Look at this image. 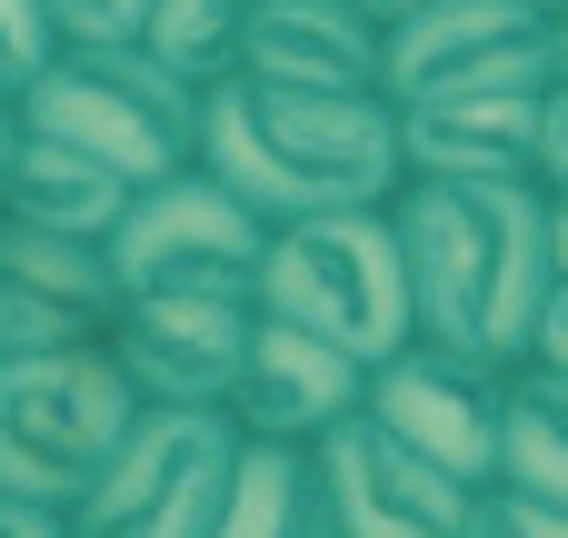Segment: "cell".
I'll list each match as a JSON object with an SVG mask.
<instances>
[{"instance_id": "484cf974", "label": "cell", "mask_w": 568, "mask_h": 538, "mask_svg": "<svg viewBox=\"0 0 568 538\" xmlns=\"http://www.w3.org/2000/svg\"><path fill=\"white\" fill-rule=\"evenodd\" d=\"M549 250H559V280H568V190H549Z\"/></svg>"}, {"instance_id": "ba28073f", "label": "cell", "mask_w": 568, "mask_h": 538, "mask_svg": "<svg viewBox=\"0 0 568 538\" xmlns=\"http://www.w3.org/2000/svg\"><path fill=\"white\" fill-rule=\"evenodd\" d=\"M509 379H519V369H499V359H469V349L409 339L399 359L369 369V419H379L389 439H409L429 469H449L459 489H499Z\"/></svg>"}, {"instance_id": "f1b7e54d", "label": "cell", "mask_w": 568, "mask_h": 538, "mask_svg": "<svg viewBox=\"0 0 568 538\" xmlns=\"http://www.w3.org/2000/svg\"><path fill=\"white\" fill-rule=\"evenodd\" d=\"M529 10H549V20H568V0H529Z\"/></svg>"}, {"instance_id": "277c9868", "label": "cell", "mask_w": 568, "mask_h": 538, "mask_svg": "<svg viewBox=\"0 0 568 538\" xmlns=\"http://www.w3.org/2000/svg\"><path fill=\"white\" fill-rule=\"evenodd\" d=\"M20 130H50L150 190L200 160V90L160 70L140 40H60L50 70L20 90Z\"/></svg>"}, {"instance_id": "e0dca14e", "label": "cell", "mask_w": 568, "mask_h": 538, "mask_svg": "<svg viewBox=\"0 0 568 538\" xmlns=\"http://www.w3.org/2000/svg\"><path fill=\"white\" fill-rule=\"evenodd\" d=\"M210 538H339L329 489H320V459L310 449H280V439H250L240 449V479H230V509H220Z\"/></svg>"}, {"instance_id": "30bf717a", "label": "cell", "mask_w": 568, "mask_h": 538, "mask_svg": "<svg viewBox=\"0 0 568 538\" xmlns=\"http://www.w3.org/2000/svg\"><path fill=\"white\" fill-rule=\"evenodd\" d=\"M260 300H220V290H130L110 359L140 389V409H230L240 359H250Z\"/></svg>"}, {"instance_id": "4fadbf2b", "label": "cell", "mask_w": 568, "mask_h": 538, "mask_svg": "<svg viewBox=\"0 0 568 538\" xmlns=\"http://www.w3.org/2000/svg\"><path fill=\"white\" fill-rule=\"evenodd\" d=\"M359 409H369V369H359L349 349H329V339H310V329H290V319L260 309L250 359H240V389H230V419H240L250 439L320 449V439H329L339 419H359Z\"/></svg>"}, {"instance_id": "4316f807", "label": "cell", "mask_w": 568, "mask_h": 538, "mask_svg": "<svg viewBox=\"0 0 568 538\" xmlns=\"http://www.w3.org/2000/svg\"><path fill=\"white\" fill-rule=\"evenodd\" d=\"M359 10H369L379 30H399V20H409V10H429V0H359Z\"/></svg>"}, {"instance_id": "cb8c5ba5", "label": "cell", "mask_w": 568, "mask_h": 538, "mask_svg": "<svg viewBox=\"0 0 568 538\" xmlns=\"http://www.w3.org/2000/svg\"><path fill=\"white\" fill-rule=\"evenodd\" d=\"M539 180L568 190V70L549 80V110H539Z\"/></svg>"}, {"instance_id": "83f0119b", "label": "cell", "mask_w": 568, "mask_h": 538, "mask_svg": "<svg viewBox=\"0 0 568 538\" xmlns=\"http://www.w3.org/2000/svg\"><path fill=\"white\" fill-rule=\"evenodd\" d=\"M10 150H20V100H0V180H10Z\"/></svg>"}, {"instance_id": "7a4b0ae2", "label": "cell", "mask_w": 568, "mask_h": 538, "mask_svg": "<svg viewBox=\"0 0 568 538\" xmlns=\"http://www.w3.org/2000/svg\"><path fill=\"white\" fill-rule=\"evenodd\" d=\"M200 170L240 190L270 230L329 220V210H389L409 190L399 110L349 90H280V80H220L200 100Z\"/></svg>"}, {"instance_id": "9c48e42d", "label": "cell", "mask_w": 568, "mask_h": 538, "mask_svg": "<svg viewBox=\"0 0 568 538\" xmlns=\"http://www.w3.org/2000/svg\"><path fill=\"white\" fill-rule=\"evenodd\" d=\"M559 20L529 0H429L389 30V100H479V90H549Z\"/></svg>"}, {"instance_id": "8fae6325", "label": "cell", "mask_w": 568, "mask_h": 538, "mask_svg": "<svg viewBox=\"0 0 568 538\" xmlns=\"http://www.w3.org/2000/svg\"><path fill=\"white\" fill-rule=\"evenodd\" d=\"M120 300L130 290H120L100 240L0 220V359H20V349H110Z\"/></svg>"}, {"instance_id": "6da1fadb", "label": "cell", "mask_w": 568, "mask_h": 538, "mask_svg": "<svg viewBox=\"0 0 568 538\" xmlns=\"http://www.w3.org/2000/svg\"><path fill=\"white\" fill-rule=\"evenodd\" d=\"M389 220H399L419 339L519 369L539 339V309L559 290L549 180H409L389 200Z\"/></svg>"}, {"instance_id": "5bb4252c", "label": "cell", "mask_w": 568, "mask_h": 538, "mask_svg": "<svg viewBox=\"0 0 568 538\" xmlns=\"http://www.w3.org/2000/svg\"><path fill=\"white\" fill-rule=\"evenodd\" d=\"M250 80L389 100V30L359 0H250Z\"/></svg>"}, {"instance_id": "ffe728a7", "label": "cell", "mask_w": 568, "mask_h": 538, "mask_svg": "<svg viewBox=\"0 0 568 538\" xmlns=\"http://www.w3.org/2000/svg\"><path fill=\"white\" fill-rule=\"evenodd\" d=\"M60 30H50V0H0V100H20L40 70H50Z\"/></svg>"}, {"instance_id": "7c38bea8", "label": "cell", "mask_w": 568, "mask_h": 538, "mask_svg": "<svg viewBox=\"0 0 568 538\" xmlns=\"http://www.w3.org/2000/svg\"><path fill=\"white\" fill-rule=\"evenodd\" d=\"M310 459H320V489H329L339 538H459L469 529V499H479V489H459L449 469H429V459H419L409 439H389L369 409L339 419Z\"/></svg>"}, {"instance_id": "44dd1931", "label": "cell", "mask_w": 568, "mask_h": 538, "mask_svg": "<svg viewBox=\"0 0 568 538\" xmlns=\"http://www.w3.org/2000/svg\"><path fill=\"white\" fill-rule=\"evenodd\" d=\"M459 538H568V509H549V499H529V489H479L469 499V529Z\"/></svg>"}, {"instance_id": "8992f818", "label": "cell", "mask_w": 568, "mask_h": 538, "mask_svg": "<svg viewBox=\"0 0 568 538\" xmlns=\"http://www.w3.org/2000/svg\"><path fill=\"white\" fill-rule=\"evenodd\" d=\"M250 429L230 409H140V429L120 439V459L90 479V499L70 509L80 538H210L230 509Z\"/></svg>"}, {"instance_id": "52a82bcc", "label": "cell", "mask_w": 568, "mask_h": 538, "mask_svg": "<svg viewBox=\"0 0 568 538\" xmlns=\"http://www.w3.org/2000/svg\"><path fill=\"white\" fill-rule=\"evenodd\" d=\"M260 260H270V220L220 190L200 160L150 180L130 200V220L110 230V270L120 290H220V300H260Z\"/></svg>"}, {"instance_id": "ac0fdd59", "label": "cell", "mask_w": 568, "mask_h": 538, "mask_svg": "<svg viewBox=\"0 0 568 538\" xmlns=\"http://www.w3.org/2000/svg\"><path fill=\"white\" fill-rule=\"evenodd\" d=\"M499 479L529 489V499H549V509H568V379H559V369H539V359H519V379H509Z\"/></svg>"}, {"instance_id": "603a6c76", "label": "cell", "mask_w": 568, "mask_h": 538, "mask_svg": "<svg viewBox=\"0 0 568 538\" xmlns=\"http://www.w3.org/2000/svg\"><path fill=\"white\" fill-rule=\"evenodd\" d=\"M0 538H80V519H70V509H50V499L0 489Z\"/></svg>"}, {"instance_id": "2e32d148", "label": "cell", "mask_w": 568, "mask_h": 538, "mask_svg": "<svg viewBox=\"0 0 568 538\" xmlns=\"http://www.w3.org/2000/svg\"><path fill=\"white\" fill-rule=\"evenodd\" d=\"M130 200H140V180H120L110 160L50 140V130H20L10 180H0V220L60 230V240H100V250H110V230L130 220Z\"/></svg>"}, {"instance_id": "9a60e30c", "label": "cell", "mask_w": 568, "mask_h": 538, "mask_svg": "<svg viewBox=\"0 0 568 538\" xmlns=\"http://www.w3.org/2000/svg\"><path fill=\"white\" fill-rule=\"evenodd\" d=\"M539 110H549V90L409 100L399 110V160H409V180H539Z\"/></svg>"}, {"instance_id": "3957f363", "label": "cell", "mask_w": 568, "mask_h": 538, "mask_svg": "<svg viewBox=\"0 0 568 538\" xmlns=\"http://www.w3.org/2000/svg\"><path fill=\"white\" fill-rule=\"evenodd\" d=\"M260 309L349 349L359 369L399 359L419 339V300H409V260H399V220L389 210H329V220H290L270 230L260 260Z\"/></svg>"}, {"instance_id": "f546056e", "label": "cell", "mask_w": 568, "mask_h": 538, "mask_svg": "<svg viewBox=\"0 0 568 538\" xmlns=\"http://www.w3.org/2000/svg\"><path fill=\"white\" fill-rule=\"evenodd\" d=\"M559 70H568V20H559Z\"/></svg>"}, {"instance_id": "7402d4cb", "label": "cell", "mask_w": 568, "mask_h": 538, "mask_svg": "<svg viewBox=\"0 0 568 538\" xmlns=\"http://www.w3.org/2000/svg\"><path fill=\"white\" fill-rule=\"evenodd\" d=\"M160 0H50V30L60 40H140Z\"/></svg>"}, {"instance_id": "d6986e66", "label": "cell", "mask_w": 568, "mask_h": 538, "mask_svg": "<svg viewBox=\"0 0 568 538\" xmlns=\"http://www.w3.org/2000/svg\"><path fill=\"white\" fill-rule=\"evenodd\" d=\"M140 50H150L160 70H180V80L210 100L220 80L250 70V0H160L150 30H140Z\"/></svg>"}, {"instance_id": "d4e9b609", "label": "cell", "mask_w": 568, "mask_h": 538, "mask_svg": "<svg viewBox=\"0 0 568 538\" xmlns=\"http://www.w3.org/2000/svg\"><path fill=\"white\" fill-rule=\"evenodd\" d=\"M529 359H539V369H559V379H568V280L549 290V309H539V339H529Z\"/></svg>"}, {"instance_id": "5b68a950", "label": "cell", "mask_w": 568, "mask_h": 538, "mask_svg": "<svg viewBox=\"0 0 568 538\" xmlns=\"http://www.w3.org/2000/svg\"><path fill=\"white\" fill-rule=\"evenodd\" d=\"M140 429V389L110 349H20L0 359V489L80 509L90 479Z\"/></svg>"}]
</instances>
